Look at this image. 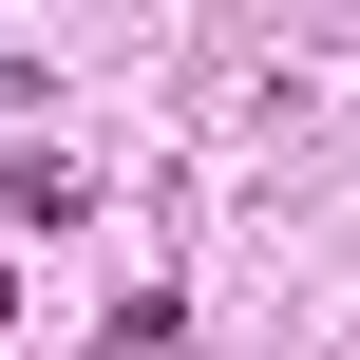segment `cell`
I'll return each mask as SVG.
<instances>
[{
    "mask_svg": "<svg viewBox=\"0 0 360 360\" xmlns=\"http://www.w3.org/2000/svg\"><path fill=\"white\" fill-rule=\"evenodd\" d=\"M0 209H19V228H76L95 190H76V152H19V171H0Z\"/></svg>",
    "mask_w": 360,
    "mask_h": 360,
    "instance_id": "cell-1",
    "label": "cell"
},
{
    "mask_svg": "<svg viewBox=\"0 0 360 360\" xmlns=\"http://www.w3.org/2000/svg\"><path fill=\"white\" fill-rule=\"evenodd\" d=\"M0 323H19V266H0Z\"/></svg>",
    "mask_w": 360,
    "mask_h": 360,
    "instance_id": "cell-2",
    "label": "cell"
}]
</instances>
